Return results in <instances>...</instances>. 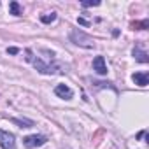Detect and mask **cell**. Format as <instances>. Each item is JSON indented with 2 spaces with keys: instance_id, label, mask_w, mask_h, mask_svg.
Instances as JSON below:
<instances>
[{
  "instance_id": "3957f363",
  "label": "cell",
  "mask_w": 149,
  "mask_h": 149,
  "mask_svg": "<svg viewBox=\"0 0 149 149\" xmlns=\"http://www.w3.org/2000/svg\"><path fill=\"white\" fill-rule=\"evenodd\" d=\"M46 142H47V137H46V135H28V137L23 139V144H25V147H28V149L40 147V146H44Z\"/></svg>"
},
{
  "instance_id": "9a60e30c",
  "label": "cell",
  "mask_w": 149,
  "mask_h": 149,
  "mask_svg": "<svg viewBox=\"0 0 149 149\" xmlns=\"http://www.w3.org/2000/svg\"><path fill=\"white\" fill-rule=\"evenodd\" d=\"M7 53H9V54H18L19 49H18V47H7Z\"/></svg>"
},
{
  "instance_id": "52a82bcc",
  "label": "cell",
  "mask_w": 149,
  "mask_h": 149,
  "mask_svg": "<svg viewBox=\"0 0 149 149\" xmlns=\"http://www.w3.org/2000/svg\"><path fill=\"white\" fill-rule=\"evenodd\" d=\"M132 81L135 83V84H139V86H147L149 84V74L147 72H135L133 76H132Z\"/></svg>"
},
{
  "instance_id": "ba28073f",
  "label": "cell",
  "mask_w": 149,
  "mask_h": 149,
  "mask_svg": "<svg viewBox=\"0 0 149 149\" xmlns=\"http://www.w3.org/2000/svg\"><path fill=\"white\" fill-rule=\"evenodd\" d=\"M133 56H135V60H137V61H140V63H147V61H149L147 53H146V51H142L140 47H135V49H133Z\"/></svg>"
},
{
  "instance_id": "8fae6325",
  "label": "cell",
  "mask_w": 149,
  "mask_h": 149,
  "mask_svg": "<svg viewBox=\"0 0 149 149\" xmlns=\"http://www.w3.org/2000/svg\"><path fill=\"white\" fill-rule=\"evenodd\" d=\"M132 28L133 30H147L149 28V21L144 19V21H133L132 23Z\"/></svg>"
},
{
  "instance_id": "8992f818",
  "label": "cell",
  "mask_w": 149,
  "mask_h": 149,
  "mask_svg": "<svg viewBox=\"0 0 149 149\" xmlns=\"http://www.w3.org/2000/svg\"><path fill=\"white\" fill-rule=\"evenodd\" d=\"M93 70L97 74H100V76H105L107 74V65H105V58L104 56H97L93 60Z\"/></svg>"
},
{
  "instance_id": "5b68a950",
  "label": "cell",
  "mask_w": 149,
  "mask_h": 149,
  "mask_svg": "<svg viewBox=\"0 0 149 149\" xmlns=\"http://www.w3.org/2000/svg\"><path fill=\"white\" fill-rule=\"evenodd\" d=\"M54 95H56V97H60V98L70 100V98L74 97V91H72L68 86H65V84H58V86L54 88Z\"/></svg>"
},
{
  "instance_id": "7a4b0ae2",
  "label": "cell",
  "mask_w": 149,
  "mask_h": 149,
  "mask_svg": "<svg viewBox=\"0 0 149 149\" xmlns=\"http://www.w3.org/2000/svg\"><path fill=\"white\" fill-rule=\"evenodd\" d=\"M70 40L76 46H81V47H86V49H93L95 47L93 39L90 35H86L83 30H72L70 32Z\"/></svg>"
},
{
  "instance_id": "4fadbf2b",
  "label": "cell",
  "mask_w": 149,
  "mask_h": 149,
  "mask_svg": "<svg viewBox=\"0 0 149 149\" xmlns=\"http://www.w3.org/2000/svg\"><path fill=\"white\" fill-rule=\"evenodd\" d=\"M81 6L83 7H97V6H100V2L98 0H90V2H81Z\"/></svg>"
},
{
  "instance_id": "7c38bea8",
  "label": "cell",
  "mask_w": 149,
  "mask_h": 149,
  "mask_svg": "<svg viewBox=\"0 0 149 149\" xmlns=\"http://www.w3.org/2000/svg\"><path fill=\"white\" fill-rule=\"evenodd\" d=\"M56 19V13H47V14H42L40 16V21L44 23V25H49V23H53Z\"/></svg>"
},
{
  "instance_id": "6da1fadb",
  "label": "cell",
  "mask_w": 149,
  "mask_h": 149,
  "mask_svg": "<svg viewBox=\"0 0 149 149\" xmlns=\"http://www.w3.org/2000/svg\"><path fill=\"white\" fill-rule=\"evenodd\" d=\"M26 53V61H30V63H33V67L40 72V74H47V76H53V74H63V72H67V67L65 65H61V63H58V61H54V60H51L49 63H46L44 60H40V58H35L33 56V51L32 49H26L25 51Z\"/></svg>"
},
{
  "instance_id": "2e32d148",
  "label": "cell",
  "mask_w": 149,
  "mask_h": 149,
  "mask_svg": "<svg viewBox=\"0 0 149 149\" xmlns=\"http://www.w3.org/2000/svg\"><path fill=\"white\" fill-rule=\"evenodd\" d=\"M144 135H146V130H142V132H140V133H139V135H137V139H142V137H144Z\"/></svg>"
},
{
  "instance_id": "9c48e42d",
  "label": "cell",
  "mask_w": 149,
  "mask_h": 149,
  "mask_svg": "<svg viewBox=\"0 0 149 149\" xmlns=\"http://www.w3.org/2000/svg\"><path fill=\"white\" fill-rule=\"evenodd\" d=\"M11 121H13L14 125H18L19 128H30V126H33V121H30V119H19V118H11Z\"/></svg>"
},
{
  "instance_id": "277c9868",
  "label": "cell",
  "mask_w": 149,
  "mask_h": 149,
  "mask_svg": "<svg viewBox=\"0 0 149 149\" xmlns=\"http://www.w3.org/2000/svg\"><path fill=\"white\" fill-rule=\"evenodd\" d=\"M0 147L2 149H16V137L0 128Z\"/></svg>"
},
{
  "instance_id": "5bb4252c",
  "label": "cell",
  "mask_w": 149,
  "mask_h": 149,
  "mask_svg": "<svg viewBox=\"0 0 149 149\" xmlns=\"http://www.w3.org/2000/svg\"><path fill=\"white\" fill-rule=\"evenodd\" d=\"M77 23H79V25H83V26H90V23H88L84 18H77Z\"/></svg>"
},
{
  "instance_id": "30bf717a",
  "label": "cell",
  "mask_w": 149,
  "mask_h": 149,
  "mask_svg": "<svg viewBox=\"0 0 149 149\" xmlns=\"http://www.w3.org/2000/svg\"><path fill=\"white\" fill-rule=\"evenodd\" d=\"M9 13L14 14V16H21V14H23V7H21L18 2H14V0H13V2L9 4Z\"/></svg>"
}]
</instances>
